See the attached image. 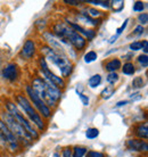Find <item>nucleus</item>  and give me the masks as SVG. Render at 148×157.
<instances>
[{"label": "nucleus", "instance_id": "nucleus-1", "mask_svg": "<svg viewBox=\"0 0 148 157\" xmlns=\"http://www.w3.org/2000/svg\"><path fill=\"white\" fill-rule=\"evenodd\" d=\"M32 90L34 91L37 96L42 100L49 108H54L57 106V102L62 98V91L58 88L51 86L46 82L43 78H35L31 83Z\"/></svg>", "mask_w": 148, "mask_h": 157}, {"label": "nucleus", "instance_id": "nucleus-2", "mask_svg": "<svg viewBox=\"0 0 148 157\" xmlns=\"http://www.w3.org/2000/svg\"><path fill=\"white\" fill-rule=\"evenodd\" d=\"M53 31H54L53 33L54 36L68 42L76 50H83L86 48L87 40L82 36H80L79 33H76L74 30H72L66 23H63V22L56 23L53 28Z\"/></svg>", "mask_w": 148, "mask_h": 157}, {"label": "nucleus", "instance_id": "nucleus-3", "mask_svg": "<svg viewBox=\"0 0 148 157\" xmlns=\"http://www.w3.org/2000/svg\"><path fill=\"white\" fill-rule=\"evenodd\" d=\"M41 51H42L45 58H47L49 62H51L53 65H55L58 68L63 78L70 76L72 71H73V65H72V63L70 62V59L66 55L54 50L48 46H43L41 48Z\"/></svg>", "mask_w": 148, "mask_h": 157}, {"label": "nucleus", "instance_id": "nucleus-4", "mask_svg": "<svg viewBox=\"0 0 148 157\" xmlns=\"http://www.w3.org/2000/svg\"><path fill=\"white\" fill-rule=\"evenodd\" d=\"M16 102H17L18 106L22 108V110L24 112V114L30 118L31 123L35 124V126H37L40 131H43L45 128H46L45 122L42 121V117H41V116L39 115V113L35 110L34 107L32 106V104L30 102L29 98L25 97L24 94H17V97H16Z\"/></svg>", "mask_w": 148, "mask_h": 157}, {"label": "nucleus", "instance_id": "nucleus-5", "mask_svg": "<svg viewBox=\"0 0 148 157\" xmlns=\"http://www.w3.org/2000/svg\"><path fill=\"white\" fill-rule=\"evenodd\" d=\"M1 120H2V122L7 125L8 129L12 131V133L17 138V140L20 139V140H22V141H24V142H27V144H30V142H32L34 140V139L25 131V129H24L23 126L21 125L20 123L16 121L15 118L13 117L8 112L1 114Z\"/></svg>", "mask_w": 148, "mask_h": 157}, {"label": "nucleus", "instance_id": "nucleus-6", "mask_svg": "<svg viewBox=\"0 0 148 157\" xmlns=\"http://www.w3.org/2000/svg\"><path fill=\"white\" fill-rule=\"evenodd\" d=\"M6 108H7L8 113L12 115L13 117L15 118L21 125L23 126L24 129H25V131H26L27 133L30 134L33 139H38V138H39V133H38V132L34 130V128L32 126L31 122H29L26 118L24 117V114L18 109V107L16 106L14 102L7 101L6 102Z\"/></svg>", "mask_w": 148, "mask_h": 157}, {"label": "nucleus", "instance_id": "nucleus-7", "mask_svg": "<svg viewBox=\"0 0 148 157\" xmlns=\"http://www.w3.org/2000/svg\"><path fill=\"white\" fill-rule=\"evenodd\" d=\"M39 65H40V73L43 76V80L46 82H48L51 86H56V88H58L59 90L63 89V88H65V81H64V78L62 76L56 75L54 72L51 71L50 68H49V66H48L47 60H46L45 57H41L39 59Z\"/></svg>", "mask_w": 148, "mask_h": 157}, {"label": "nucleus", "instance_id": "nucleus-8", "mask_svg": "<svg viewBox=\"0 0 148 157\" xmlns=\"http://www.w3.org/2000/svg\"><path fill=\"white\" fill-rule=\"evenodd\" d=\"M43 38L46 39V41L48 42V47H50L51 49H54V50L58 51V52H62L64 55H68V54H72L73 56H75V54L73 52L72 50V46H71L70 43L66 42V41H64V40L59 39L57 38L56 36H54L53 33L50 32H45L43 33Z\"/></svg>", "mask_w": 148, "mask_h": 157}, {"label": "nucleus", "instance_id": "nucleus-9", "mask_svg": "<svg viewBox=\"0 0 148 157\" xmlns=\"http://www.w3.org/2000/svg\"><path fill=\"white\" fill-rule=\"evenodd\" d=\"M26 94H27V97L30 98L29 99L30 102L33 104L32 106L34 107L35 110L39 113V115L41 116V117H45V118L50 117L51 116V109L42 101V100H41V99L39 98V97H38V96H37V94L32 90L31 86H26Z\"/></svg>", "mask_w": 148, "mask_h": 157}, {"label": "nucleus", "instance_id": "nucleus-10", "mask_svg": "<svg viewBox=\"0 0 148 157\" xmlns=\"http://www.w3.org/2000/svg\"><path fill=\"white\" fill-rule=\"evenodd\" d=\"M0 141L4 142L12 151H16L20 148L17 138L12 133V131L8 129L1 118H0Z\"/></svg>", "mask_w": 148, "mask_h": 157}, {"label": "nucleus", "instance_id": "nucleus-11", "mask_svg": "<svg viewBox=\"0 0 148 157\" xmlns=\"http://www.w3.org/2000/svg\"><path fill=\"white\" fill-rule=\"evenodd\" d=\"M20 68L15 63H9L2 68L1 71V76L7 80L9 82H14L20 78Z\"/></svg>", "mask_w": 148, "mask_h": 157}, {"label": "nucleus", "instance_id": "nucleus-12", "mask_svg": "<svg viewBox=\"0 0 148 157\" xmlns=\"http://www.w3.org/2000/svg\"><path fill=\"white\" fill-rule=\"evenodd\" d=\"M35 51H37V46L35 42L32 39H27L23 44V48L21 50V58L24 60H30L34 57Z\"/></svg>", "mask_w": 148, "mask_h": 157}, {"label": "nucleus", "instance_id": "nucleus-13", "mask_svg": "<svg viewBox=\"0 0 148 157\" xmlns=\"http://www.w3.org/2000/svg\"><path fill=\"white\" fill-rule=\"evenodd\" d=\"M66 24L70 26L72 30H74V31L76 32V33H79L80 36H82L84 39H88V40H92L96 36V31L95 30H87V29L82 28L80 24L75 23V22H71V21L66 20Z\"/></svg>", "mask_w": 148, "mask_h": 157}, {"label": "nucleus", "instance_id": "nucleus-14", "mask_svg": "<svg viewBox=\"0 0 148 157\" xmlns=\"http://www.w3.org/2000/svg\"><path fill=\"white\" fill-rule=\"evenodd\" d=\"M127 147L132 151H140L146 153L148 149V144L142 139H129L127 141Z\"/></svg>", "mask_w": 148, "mask_h": 157}, {"label": "nucleus", "instance_id": "nucleus-15", "mask_svg": "<svg viewBox=\"0 0 148 157\" xmlns=\"http://www.w3.org/2000/svg\"><path fill=\"white\" fill-rule=\"evenodd\" d=\"M76 17H78L79 22L86 24V25H90V26H97V25H99V21L96 20V18H91L90 16L87 15V13L84 10H82Z\"/></svg>", "mask_w": 148, "mask_h": 157}, {"label": "nucleus", "instance_id": "nucleus-16", "mask_svg": "<svg viewBox=\"0 0 148 157\" xmlns=\"http://www.w3.org/2000/svg\"><path fill=\"white\" fill-rule=\"evenodd\" d=\"M121 67H122L121 60L119 58H113L106 63L105 70L108 72V73H113V72H116L117 70H120Z\"/></svg>", "mask_w": 148, "mask_h": 157}, {"label": "nucleus", "instance_id": "nucleus-17", "mask_svg": "<svg viewBox=\"0 0 148 157\" xmlns=\"http://www.w3.org/2000/svg\"><path fill=\"white\" fill-rule=\"evenodd\" d=\"M136 134L139 137V139H144L146 140L148 137V123L145 122L140 125H138L136 128Z\"/></svg>", "mask_w": 148, "mask_h": 157}, {"label": "nucleus", "instance_id": "nucleus-18", "mask_svg": "<svg viewBox=\"0 0 148 157\" xmlns=\"http://www.w3.org/2000/svg\"><path fill=\"white\" fill-rule=\"evenodd\" d=\"M124 1L123 0H114V1H109V8H112L115 13H120L123 10L124 8Z\"/></svg>", "mask_w": 148, "mask_h": 157}, {"label": "nucleus", "instance_id": "nucleus-19", "mask_svg": "<svg viewBox=\"0 0 148 157\" xmlns=\"http://www.w3.org/2000/svg\"><path fill=\"white\" fill-rule=\"evenodd\" d=\"M101 81H103V78L99 74H95L92 76H90V78L88 80V86L89 88L91 89H94V88H97L98 86H100Z\"/></svg>", "mask_w": 148, "mask_h": 157}, {"label": "nucleus", "instance_id": "nucleus-20", "mask_svg": "<svg viewBox=\"0 0 148 157\" xmlns=\"http://www.w3.org/2000/svg\"><path fill=\"white\" fill-rule=\"evenodd\" d=\"M121 68H122L123 74H125V75H133L134 73H136V67H134V65H133L131 62L125 63Z\"/></svg>", "mask_w": 148, "mask_h": 157}, {"label": "nucleus", "instance_id": "nucleus-21", "mask_svg": "<svg viewBox=\"0 0 148 157\" xmlns=\"http://www.w3.org/2000/svg\"><path fill=\"white\" fill-rule=\"evenodd\" d=\"M115 94V89H114L113 86H107L104 89V90L101 91V98L104 99H109L113 97V94Z\"/></svg>", "mask_w": 148, "mask_h": 157}, {"label": "nucleus", "instance_id": "nucleus-22", "mask_svg": "<svg viewBox=\"0 0 148 157\" xmlns=\"http://www.w3.org/2000/svg\"><path fill=\"white\" fill-rule=\"evenodd\" d=\"M88 149L86 147H79L75 146L73 149H72V157H83L87 154Z\"/></svg>", "mask_w": 148, "mask_h": 157}, {"label": "nucleus", "instance_id": "nucleus-23", "mask_svg": "<svg viewBox=\"0 0 148 157\" xmlns=\"http://www.w3.org/2000/svg\"><path fill=\"white\" fill-rule=\"evenodd\" d=\"M84 12L87 13V15L90 16L91 18H96L97 20V17H100V16H103V12H100V10H98V9H96V8H87V10H84Z\"/></svg>", "mask_w": 148, "mask_h": 157}, {"label": "nucleus", "instance_id": "nucleus-24", "mask_svg": "<svg viewBox=\"0 0 148 157\" xmlns=\"http://www.w3.org/2000/svg\"><path fill=\"white\" fill-rule=\"evenodd\" d=\"M145 80L142 78V76H137L133 78L132 81V89H141L145 86Z\"/></svg>", "mask_w": 148, "mask_h": 157}, {"label": "nucleus", "instance_id": "nucleus-25", "mask_svg": "<svg viewBox=\"0 0 148 157\" xmlns=\"http://www.w3.org/2000/svg\"><path fill=\"white\" fill-rule=\"evenodd\" d=\"M83 2L91 4L94 6H101L104 8H109V1H105V0H87V1H83Z\"/></svg>", "mask_w": 148, "mask_h": 157}, {"label": "nucleus", "instance_id": "nucleus-26", "mask_svg": "<svg viewBox=\"0 0 148 157\" xmlns=\"http://www.w3.org/2000/svg\"><path fill=\"white\" fill-rule=\"evenodd\" d=\"M119 78H120L119 74H117L116 72H113V73H108V74H107V76H106V81H107L108 84L113 86V84H115V83L119 81Z\"/></svg>", "mask_w": 148, "mask_h": 157}, {"label": "nucleus", "instance_id": "nucleus-27", "mask_svg": "<svg viewBox=\"0 0 148 157\" xmlns=\"http://www.w3.org/2000/svg\"><path fill=\"white\" fill-rule=\"evenodd\" d=\"M97 52L96 51H88L86 55H84V62H86L87 64H90V63H92V62H95L96 59H97Z\"/></svg>", "mask_w": 148, "mask_h": 157}, {"label": "nucleus", "instance_id": "nucleus-28", "mask_svg": "<svg viewBox=\"0 0 148 157\" xmlns=\"http://www.w3.org/2000/svg\"><path fill=\"white\" fill-rule=\"evenodd\" d=\"M99 136V130L96 129V128H89V129L86 131V137L90 140H92L95 138H97Z\"/></svg>", "mask_w": 148, "mask_h": 157}, {"label": "nucleus", "instance_id": "nucleus-29", "mask_svg": "<svg viewBox=\"0 0 148 157\" xmlns=\"http://www.w3.org/2000/svg\"><path fill=\"white\" fill-rule=\"evenodd\" d=\"M137 60H138L139 65H140L142 68H146V67L148 66V56L147 55H144V54H141L140 56H138Z\"/></svg>", "mask_w": 148, "mask_h": 157}, {"label": "nucleus", "instance_id": "nucleus-30", "mask_svg": "<svg viewBox=\"0 0 148 157\" xmlns=\"http://www.w3.org/2000/svg\"><path fill=\"white\" fill-rule=\"evenodd\" d=\"M137 20H138V22H139L141 26H144V25H146L148 23V14L147 13H141V14L138 15Z\"/></svg>", "mask_w": 148, "mask_h": 157}, {"label": "nucleus", "instance_id": "nucleus-31", "mask_svg": "<svg viewBox=\"0 0 148 157\" xmlns=\"http://www.w3.org/2000/svg\"><path fill=\"white\" fill-rule=\"evenodd\" d=\"M76 94H78V97L80 98V100H81V102L83 104V106H89V98H88V96H86V94H83L82 92H79L78 90H76Z\"/></svg>", "mask_w": 148, "mask_h": 157}, {"label": "nucleus", "instance_id": "nucleus-32", "mask_svg": "<svg viewBox=\"0 0 148 157\" xmlns=\"http://www.w3.org/2000/svg\"><path fill=\"white\" fill-rule=\"evenodd\" d=\"M130 50L131 51H138L142 48V41H133L131 44H130Z\"/></svg>", "mask_w": 148, "mask_h": 157}, {"label": "nucleus", "instance_id": "nucleus-33", "mask_svg": "<svg viewBox=\"0 0 148 157\" xmlns=\"http://www.w3.org/2000/svg\"><path fill=\"white\" fill-rule=\"evenodd\" d=\"M145 7H146V5H145V2H142V1H136L134 4H133V10L134 12H142L145 9Z\"/></svg>", "mask_w": 148, "mask_h": 157}, {"label": "nucleus", "instance_id": "nucleus-34", "mask_svg": "<svg viewBox=\"0 0 148 157\" xmlns=\"http://www.w3.org/2000/svg\"><path fill=\"white\" fill-rule=\"evenodd\" d=\"M144 31H145L144 26H141V25H138V26L134 29V31H133L129 36H141V34L144 33Z\"/></svg>", "mask_w": 148, "mask_h": 157}, {"label": "nucleus", "instance_id": "nucleus-35", "mask_svg": "<svg viewBox=\"0 0 148 157\" xmlns=\"http://www.w3.org/2000/svg\"><path fill=\"white\" fill-rule=\"evenodd\" d=\"M128 23H129V18H127V20H125L124 22H123V24H122L121 26H120V28H119V29H116V34H114V36H116L117 38H119V36H121V34H122V32L124 31L125 28L128 26Z\"/></svg>", "mask_w": 148, "mask_h": 157}, {"label": "nucleus", "instance_id": "nucleus-36", "mask_svg": "<svg viewBox=\"0 0 148 157\" xmlns=\"http://www.w3.org/2000/svg\"><path fill=\"white\" fill-rule=\"evenodd\" d=\"M86 157H106L103 153H99V151H94V150H90V151H87Z\"/></svg>", "mask_w": 148, "mask_h": 157}, {"label": "nucleus", "instance_id": "nucleus-37", "mask_svg": "<svg viewBox=\"0 0 148 157\" xmlns=\"http://www.w3.org/2000/svg\"><path fill=\"white\" fill-rule=\"evenodd\" d=\"M64 2L66 5H70V6H79V5L83 2V1H80V0H64Z\"/></svg>", "mask_w": 148, "mask_h": 157}, {"label": "nucleus", "instance_id": "nucleus-38", "mask_svg": "<svg viewBox=\"0 0 148 157\" xmlns=\"http://www.w3.org/2000/svg\"><path fill=\"white\" fill-rule=\"evenodd\" d=\"M62 157H72V149L71 148H64L62 153Z\"/></svg>", "mask_w": 148, "mask_h": 157}, {"label": "nucleus", "instance_id": "nucleus-39", "mask_svg": "<svg viewBox=\"0 0 148 157\" xmlns=\"http://www.w3.org/2000/svg\"><path fill=\"white\" fill-rule=\"evenodd\" d=\"M142 51H144V55H147V52H148V41L147 40H144L142 41Z\"/></svg>", "mask_w": 148, "mask_h": 157}, {"label": "nucleus", "instance_id": "nucleus-40", "mask_svg": "<svg viewBox=\"0 0 148 157\" xmlns=\"http://www.w3.org/2000/svg\"><path fill=\"white\" fill-rule=\"evenodd\" d=\"M129 104V100H121V101H119L116 104V107H122V106H125V105H128Z\"/></svg>", "mask_w": 148, "mask_h": 157}, {"label": "nucleus", "instance_id": "nucleus-41", "mask_svg": "<svg viewBox=\"0 0 148 157\" xmlns=\"http://www.w3.org/2000/svg\"><path fill=\"white\" fill-rule=\"evenodd\" d=\"M53 157H60V155H59L58 153H55L54 155H53Z\"/></svg>", "mask_w": 148, "mask_h": 157}]
</instances>
